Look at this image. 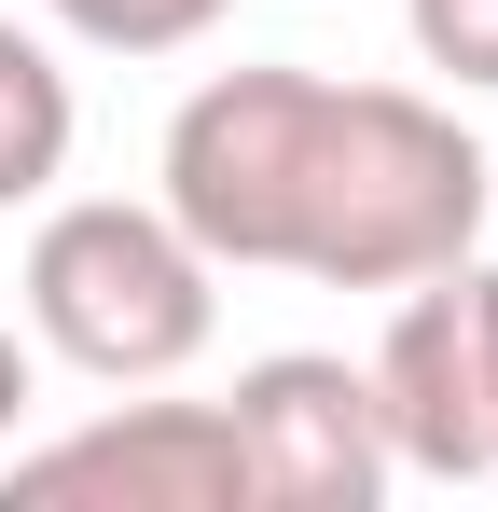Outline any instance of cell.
<instances>
[{
  "mask_svg": "<svg viewBox=\"0 0 498 512\" xmlns=\"http://www.w3.org/2000/svg\"><path fill=\"white\" fill-rule=\"evenodd\" d=\"M28 402H42V346L0 319V457H14V429H28Z\"/></svg>",
  "mask_w": 498,
  "mask_h": 512,
  "instance_id": "obj_10",
  "label": "cell"
},
{
  "mask_svg": "<svg viewBox=\"0 0 498 512\" xmlns=\"http://www.w3.org/2000/svg\"><path fill=\"white\" fill-rule=\"evenodd\" d=\"M70 42H97V56H180V42H208L236 0H42Z\"/></svg>",
  "mask_w": 498,
  "mask_h": 512,
  "instance_id": "obj_8",
  "label": "cell"
},
{
  "mask_svg": "<svg viewBox=\"0 0 498 512\" xmlns=\"http://www.w3.org/2000/svg\"><path fill=\"white\" fill-rule=\"evenodd\" d=\"M305 125H319V70H208L166 111L153 208L222 263H291V194H305Z\"/></svg>",
  "mask_w": 498,
  "mask_h": 512,
  "instance_id": "obj_3",
  "label": "cell"
},
{
  "mask_svg": "<svg viewBox=\"0 0 498 512\" xmlns=\"http://www.w3.org/2000/svg\"><path fill=\"white\" fill-rule=\"evenodd\" d=\"M14 512H249V457L222 402H111V416L14 443Z\"/></svg>",
  "mask_w": 498,
  "mask_h": 512,
  "instance_id": "obj_6",
  "label": "cell"
},
{
  "mask_svg": "<svg viewBox=\"0 0 498 512\" xmlns=\"http://www.w3.org/2000/svg\"><path fill=\"white\" fill-rule=\"evenodd\" d=\"M222 416H236V457H249V512H374L402 485L374 374L332 360V346H263Z\"/></svg>",
  "mask_w": 498,
  "mask_h": 512,
  "instance_id": "obj_5",
  "label": "cell"
},
{
  "mask_svg": "<svg viewBox=\"0 0 498 512\" xmlns=\"http://www.w3.org/2000/svg\"><path fill=\"white\" fill-rule=\"evenodd\" d=\"M402 42H415V70L498 97V0H402Z\"/></svg>",
  "mask_w": 498,
  "mask_h": 512,
  "instance_id": "obj_9",
  "label": "cell"
},
{
  "mask_svg": "<svg viewBox=\"0 0 498 512\" xmlns=\"http://www.w3.org/2000/svg\"><path fill=\"white\" fill-rule=\"evenodd\" d=\"M70 139H83V97L56 70V42L0 14V208H42L70 180Z\"/></svg>",
  "mask_w": 498,
  "mask_h": 512,
  "instance_id": "obj_7",
  "label": "cell"
},
{
  "mask_svg": "<svg viewBox=\"0 0 498 512\" xmlns=\"http://www.w3.org/2000/svg\"><path fill=\"white\" fill-rule=\"evenodd\" d=\"M14 291H28V346L70 360V374H97V388H166L222 333V263L194 250L166 208H139V194L42 208Z\"/></svg>",
  "mask_w": 498,
  "mask_h": 512,
  "instance_id": "obj_2",
  "label": "cell"
},
{
  "mask_svg": "<svg viewBox=\"0 0 498 512\" xmlns=\"http://www.w3.org/2000/svg\"><path fill=\"white\" fill-rule=\"evenodd\" d=\"M457 250H485V139L415 84H319L305 194H291V277L402 291Z\"/></svg>",
  "mask_w": 498,
  "mask_h": 512,
  "instance_id": "obj_1",
  "label": "cell"
},
{
  "mask_svg": "<svg viewBox=\"0 0 498 512\" xmlns=\"http://www.w3.org/2000/svg\"><path fill=\"white\" fill-rule=\"evenodd\" d=\"M360 374H374V416H388V457L402 471L485 485L498 471V263L457 250V263H429V277H402L388 346Z\"/></svg>",
  "mask_w": 498,
  "mask_h": 512,
  "instance_id": "obj_4",
  "label": "cell"
}]
</instances>
